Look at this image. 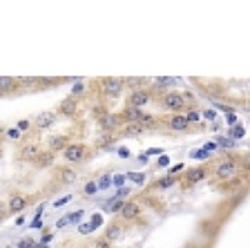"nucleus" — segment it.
<instances>
[{"label":"nucleus","instance_id":"obj_1","mask_svg":"<svg viewBox=\"0 0 250 248\" xmlns=\"http://www.w3.org/2000/svg\"><path fill=\"white\" fill-rule=\"evenodd\" d=\"M161 105L167 110V112H172V114H181V110L188 108L186 96H183L181 92H167L166 96L161 98Z\"/></svg>","mask_w":250,"mask_h":248},{"label":"nucleus","instance_id":"obj_2","mask_svg":"<svg viewBox=\"0 0 250 248\" xmlns=\"http://www.w3.org/2000/svg\"><path fill=\"white\" fill-rule=\"evenodd\" d=\"M85 152H87V148L83 143H69L62 152V157L67 159V163H81L85 159Z\"/></svg>","mask_w":250,"mask_h":248},{"label":"nucleus","instance_id":"obj_3","mask_svg":"<svg viewBox=\"0 0 250 248\" xmlns=\"http://www.w3.org/2000/svg\"><path fill=\"white\" fill-rule=\"evenodd\" d=\"M41 155H42V152H41V145H38L36 141H31V143H25L21 148V152H18V159H21V161H34V163H36V159Z\"/></svg>","mask_w":250,"mask_h":248},{"label":"nucleus","instance_id":"obj_4","mask_svg":"<svg viewBox=\"0 0 250 248\" xmlns=\"http://www.w3.org/2000/svg\"><path fill=\"white\" fill-rule=\"evenodd\" d=\"M150 92L147 90H134V92L127 96V108H143V105L150 103Z\"/></svg>","mask_w":250,"mask_h":248},{"label":"nucleus","instance_id":"obj_5","mask_svg":"<svg viewBox=\"0 0 250 248\" xmlns=\"http://www.w3.org/2000/svg\"><path fill=\"white\" fill-rule=\"evenodd\" d=\"M237 175V163H234L232 159H226L221 161V163L214 168V177L217 179H230V177Z\"/></svg>","mask_w":250,"mask_h":248},{"label":"nucleus","instance_id":"obj_6","mask_svg":"<svg viewBox=\"0 0 250 248\" xmlns=\"http://www.w3.org/2000/svg\"><path fill=\"white\" fill-rule=\"evenodd\" d=\"M54 123H56V112H52V110L38 112L36 119H34V128L36 130H47V128H52Z\"/></svg>","mask_w":250,"mask_h":248},{"label":"nucleus","instance_id":"obj_7","mask_svg":"<svg viewBox=\"0 0 250 248\" xmlns=\"http://www.w3.org/2000/svg\"><path fill=\"white\" fill-rule=\"evenodd\" d=\"M123 88H125V81H121V78H105L103 81V92H105V96H119L121 92H123Z\"/></svg>","mask_w":250,"mask_h":248},{"label":"nucleus","instance_id":"obj_8","mask_svg":"<svg viewBox=\"0 0 250 248\" xmlns=\"http://www.w3.org/2000/svg\"><path fill=\"white\" fill-rule=\"evenodd\" d=\"M119 215L123 217V222H134V219L141 215V203L139 202H125Z\"/></svg>","mask_w":250,"mask_h":248},{"label":"nucleus","instance_id":"obj_9","mask_svg":"<svg viewBox=\"0 0 250 248\" xmlns=\"http://www.w3.org/2000/svg\"><path fill=\"white\" fill-rule=\"evenodd\" d=\"M27 203H29V199L22 192H14L9 197V202H7V208H9V212H22L27 208Z\"/></svg>","mask_w":250,"mask_h":248},{"label":"nucleus","instance_id":"obj_10","mask_svg":"<svg viewBox=\"0 0 250 248\" xmlns=\"http://www.w3.org/2000/svg\"><path fill=\"white\" fill-rule=\"evenodd\" d=\"M167 128H170L172 132H186V130L190 128V121H188V116H183V114H172L170 119H167Z\"/></svg>","mask_w":250,"mask_h":248},{"label":"nucleus","instance_id":"obj_11","mask_svg":"<svg viewBox=\"0 0 250 248\" xmlns=\"http://www.w3.org/2000/svg\"><path fill=\"white\" fill-rule=\"evenodd\" d=\"M121 121H123V116H116V114H103L99 123H101V128H103L105 132H112V130L121 128Z\"/></svg>","mask_w":250,"mask_h":248},{"label":"nucleus","instance_id":"obj_12","mask_svg":"<svg viewBox=\"0 0 250 248\" xmlns=\"http://www.w3.org/2000/svg\"><path fill=\"white\" fill-rule=\"evenodd\" d=\"M76 110H78L76 96H67L61 105H58V114H65V116H72V114H76Z\"/></svg>","mask_w":250,"mask_h":248},{"label":"nucleus","instance_id":"obj_13","mask_svg":"<svg viewBox=\"0 0 250 248\" xmlns=\"http://www.w3.org/2000/svg\"><path fill=\"white\" fill-rule=\"evenodd\" d=\"M47 145H49V150L52 152H58V150L65 152V148L69 145V139L67 136H62V135H58V136H52V139L47 141Z\"/></svg>","mask_w":250,"mask_h":248},{"label":"nucleus","instance_id":"obj_14","mask_svg":"<svg viewBox=\"0 0 250 248\" xmlns=\"http://www.w3.org/2000/svg\"><path fill=\"white\" fill-rule=\"evenodd\" d=\"M141 119H143V110H139V108L123 110V121H127V123H141Z\"/></svg>","mask_w":250,"mask_h":248},{"label":"nucleus","instance_id":"obj_15","mask_svg":"<svg viewBox=\"0 0 250 248\" xmlns=\"http://www.w3.org/2000/svg\"><path fill=\"white\" fill-rule=\"evenodd\" d=\"M105 239H109V242L114 244L116 239H121L123 237V228H121V224H109L107 228H105V235H103Z\"/></svg>","mask_w":250,"mask_h":248},{"label":"nucleus","instance_id":"obj_16","mask_svg":"<svg viewBox=\"0 0 250 248\" xmlns=\"http://www.w3.org/2000/svg\"><path fill=\"white\" fill-rule=\"evenodd\" d=\"M54 159H56V157H54L52 150L42 152V155L36 159V168H41V170H45V168H52V165H54Z\"/></svg>","mask_w":250,"mask_h":248},{"label":"nucleus","instance_id":"obj_17","mask_svg":"<svg viewBox=\"0 0 250 248\" xmlns=\"http://www.w3.org/2000/svg\"><path fill=\"white\" fill-rule=\"evenodd\" d=\"M121 132H123V136H141L146 132V128L141 123H125V128Z\"/></svg>","mask_w":250,"mask_h":248},{"label":"nucleus","instance_id":"obj_18","mask_svg":"<svg viewBox=\"0 0 250 248\" xmlns=\"http://www.w3.org/2000/svg\"><path fill=\"white\" fill-rule=\"evenodd\" d=\"M203 177H206V168H192V170L186 172V181H188V183H199Z\"/></svg>","mask_w":250,"mask_h":248},{"label":"nucleus","instance_id":"obj_19","mask_svg":"<svg viewBox=\"0 0 250 248\" xmlns=\"http://www.w3.org/2000/svg\"><path fill=\"white\" fill-rule=\"evenodd\" d=\"M21 85V81H16V78L11 76H2L0 78V90H2V94H9L14 88H18Z\"/></svg>","mask_w":250,"mask_h":248},{"label":"nucleus","instance_id":"obj_20","mask_svg":"<svg viewBox=\"0 0 250 248\" xmlns=\"http://www.w3.org/2000/svg\"><path fill=\"white\" fill-rule=\"evenodd\" d=\"M58 175H61V181H62V183H74V181L78 179L76 170H72V168H62Z\"/></svg>","mask_w":250,"mask_h":248},{"label":"nucleus","instance_id":"obj_21","mask_svg":"<svg viewBox=\"0 0 250 248\" xmlns=\"http://www.w3.org/2000/svg\"><path fill=\"white\" fill-rule=\"evenodd\" d=\"M177 183V177H172V175H167V177H163V179H159L154 183V188L156 190H166V188H170V186H174Z\"/></svg>","mask_w":250,"mask_h":248},{"label":"nucleus","instance_id":"obj_22","mask_svg":"<svg viewBox=\"0 0 250 248\" xmlns=\"http://www.w3.org/2000/svg\"><path fill=\"white\" fill-rule=\"evenodd\" d=\"M5 136H7L9 141H21V139H22V132H21L18 128H7V130H5Z\"/></svg>","mask_w":250,"mask_h":248},{"label":"nucleus","instance_id":"obj_23","mask_svg":"<svg viewBox=\"0 0 250 248\" xmlns=\"http://www.w3.org/2000/svg\"><path fill=\"white\" fill-rule=\"evenodd\" d=\"M141 125H143V128H156V119L154 116H152V114H146L143 112V119H141Z\"/></svg>","mask_w":250,"mask_h":248},{"label":"nucleus","instance_id":"obj_24","mask_svg":"<svg viewBox=\"0 0 250 248\" xmlns=\"http://www.w3.org/2000/svg\"><path fill=\"white\" fill-rule=\"evenodd\" d=\"M127 177H130L134 183H139V186H143V183H146V175H143V172H130Z\"/></svg>","mask_w":250,"mask_h":248},{"label":"nucleus","instance_id":"obj_25","mask_svg":"<svg viewBox=\"0 0 250 248\" xmlns=\"http://www.w3.org/2000/svg\"><path fill=\"white\" fill-rule=\"evenodd\" d=\"M92 248H112V242H109V239H105V237H99L96 242L92 244Z\"/></svg>","mask_w":250,"mask_h":248},{"label":"nucleus","instance_id":"obj_26","mask_svg":"<svg viewBox=\"0 0 250 248\" xmlns=\"http://www.w3.org/2000/svg\"><path fill=\"white\" fill-rule=\"evenodd\" d=\"M174 78H154V85L156 88H166V85H174Z\"/></svg>","mask_w":250,"mask_h":248},{"label":"nucleus","instance_id":"obj_27","mask_svg":"<svg viewBox=\"0 0 250 248\" xmlns=\"http://www.w3.org/2000/svg\"><path fill=\"white\" fill-rule=\"evenodd\" d=\"M94 228H96L94 224H83V226H78V233H81V235H89Z\"/></svg>","mask_w":250,"mask_h":248},{"label":"nucleus","instance_id":"obj_28","mask_svg":"<svg viewBox=\"0 0 250 248\" xmlns=\"http://www.w3.org/2000/svg\"><path fill=\"white\" fill-rule=\"evenodd\" d=\"M16 128L21 130V132H27V130L31 128V123H29V121H27V119H21V121H18V123H16Z\"/></svg>","mask_w":250,"mask_h":248},{"label":"nucleus","instance_id":"obj_29","mask_svg":"<svg viewBox=\"0 0 250 248\" xmlns=\"http://www.w3.org/2000/svg\"><path fill=\"white\" fill-rule=\"evenodd\" d=\"M85 92V83H76L72 88V96H78V94H83Z\"/></svg>","mask_w":250,"mask_h":248},{"label":"nucleus","instance_id":"obj_30","mask_svg":"<svg viewBox=\"0 0 250 248\" xmlns=\"http://www.w3.org/2000/svg\"><path fill=\"white\" fill-rule=\"evenodd\" d=\"M109 183H114V179H109L107 175H103V177L99 179V188H107Z\"/></svg>","mask_w":250,"mask_h":248},{"label":"nucleus","instance_id":"obj_31","mask_svg":"<svg viewBox=\"0 0 250 248\" xmlns=\"http://www.w3.org/2000/svg\"><path fill=\"white\" fill-rule=\"evenodd\" d=\"M186 116H188V121H190V125L197 123V121H199V112H197V110H190V112H188Z\"/></svg>","mask_w":250,"mask_h":248},{"label":"nucleus","instance_id":"obj_32","mask_svg":"<svg viewBox=\"0 0 250 248\" xmlns=\"http://www.w3.org/2000/svg\"><path fill=\"white\" fill-rule=\"evenodd\" d=\"M146 78H125V85H143Z\"/></svg>","mask_w":250,"mask_h":248},{"label":"nucleus","instance_id":"obj_33","mask_svg":"<svg viewBox=\"0 0 250 248\" xmlns=\"http://www.w3.org/2000/svg\"><path fill=\"white\" fill-rule=\"evenodd\" d=\"M96 190H99V183H87L85 186V195H94Z\"/></svg>","mask_w":250,"mask_h":248},{"label":"nucleus","instance_id":"obj_34","mask_svg":"<svg viewBox=\"0 0 250 248\" xmlns=\"http://www.w3.org/2000/svg\"><path fill=\"white\" fill-rule=\"evenodd\" d=\"M125 179H130V177H127V175H116L114 177V183H116V186H123Z\"/></svg>","mask_w":250,"mask_h":248},{"label":"nucleus","instance_id":"obj_35","mask_svg":"<svg viewBox=\"0 0 250 248\" xmlns=\"http://www.w3.org/2000/svg\"><path fill=\"white\" fill-rule=\"evenodd\" d=\"M81 219H83V210H76V212L72 215V217H69V222L76 224V222H81Z\"/></svg>","mask_w":250,"mask_h":248},{"label":"nucleus","instance_id":"obj_36","mask_svg":"<svg viewBox=\"0 0 250 248\" xmlns=\"http://www.w3.org/2000/svg\"><path fill=\"white\" fill-rule=\"evenodd\" d=\"M109 143H112V136H109V135H105V136H101V139H99L101 148H103V145H109Z\"/></svg>","mask_w":250,"mask_h":248},{"label":"nucleus","instance_id":"obj_37","mask_svg":"<svg viewBox=\"0 0 250 248\" xmlns=\"http://www.w3.org/2000/svg\"><path fill=\"white\" fill-rule=\"evenodd\" d=\"M18 248H34V242H31V239H22V242L18 244Z\"/></svg>","mask_w":250,"mask_h":248},{"label":"nucleus","instance_id":"obj_38","mask_svg":"<svg viewBox=\"0 0 250 248\" xmlns=\"http://www.w3.org/2000/svg\"><path fill=\"white\" fill-rule=\"evenodd\" d=\"M203 116H206L208 121H214V116H217V114H214V110H206V112H203Z\"/></svg>","mask_w":250,"mask_h":248},{"label":"nucleus","instance_id":"obj_39","mask_svg":"<svg viewBox=\"0 0 250 248\" xmlns=\"http://www.w3.org/2000/svg\"><path fill=\"white\" fill-rule=\"evenodd\" d=\"M159 165H161V168L170 165V157H161V159H159Z\"/></svg>","mask_w":250,"mask_h":248},{"label":"nucleus","instance_id":"obj_40","mask_svg":"<svg viewBox=\"0 0 250 248\" xmlns=\"http://www.w3.org/2000/svg\"><path fill=\"white\" fill-rule=\"evenodd\" d=\"M136 161H139L141 165H146L147 163V152H146V155H139V157H136Z\"/></svg>","mask_w":250,"mask_h":248},{"label":"nucleus","instance_id":"obj_41","mask_svg":"<svg viewBox=\"0 0 250 248\" xmlns=\"http://www.w3.org/2000/svg\"><path fill=\"white\" fill-rule=\"evenodd\" d=\"M69 199H72V195H69V197H62V199H58V202L54 203V206H62V203H67Z\"/></svg>","mask_w":250,"mask_h":248},{"label":"nucleus","instance_id":"obj_42","mask_svg":"<svg viewBox=\"0 0 250 248\" xmlns=\"http://www.w3.org/2000/svg\"><path fill=\"white\" fill-rule=\"evenodd\" d=\"M181 168H183V165H172V168H170V175H177Z\"/></svg>","mask_w":250,"mask_h":248},{"label":"nucleus","instance_id":"obj_43","mask_svg":"<svg viewBox=\"0 0 250 248\" xmlns=\"http://www.w3.org/2000/svg\"><path fill=\"white\" fill-rule=\"evenodd\" d=\"M119 155H121V157H130V150H125V148H121Z\"/></svg>","mask_w":250,"mask_h":248}]
</instances>
